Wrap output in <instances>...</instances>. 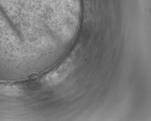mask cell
Returning <instances> with one entry per match:
<instances>
[{
	"mask_svg": "<svg viewBox=\"0 0 151 121\" xmlns=\"http://www.w3.org/2000/svg\"><path fill=\"white\" fill-rule=\"evenodd\" d=\"M70 63L67 62L60 66L58 69L53 71L45 77V81L50 86L54 85L60 82L67 77L71 70Z\"/></svg>",
	"mask_w": 151,
	"mask_h": 121,
	"instance_id": "obj_1",
	"label": "cell"
}]
</instances>
